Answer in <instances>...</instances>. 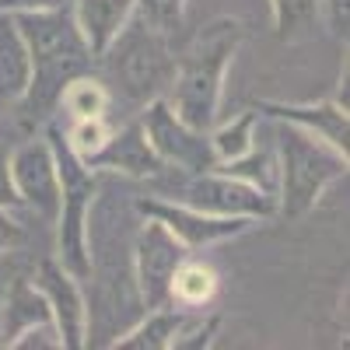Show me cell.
<instances>
[{
  "instance_id": "6da1fadb",
  "label": "cell",
  "mask_w": 350,
  "mask_h": 350,
  "mask_svg": "<svg viewBox=\"0 0 350 350\" xmlns=\"http://www.w3.org/2000/svg\"><path fill=\"white\" fill-rule=\"evenodd\" d=\"M245 42V25L239 18H214L193 36L189 49L175 60V74L168 84V105L179 120L196 130H207L221 116L224 74Z\"/></svg>"
},
{
  "instance_id": "7a4b0ae2",
  "label": "cell",
  "mask_w": 350,
  "mask_h": 350,
  "mask_svg": "<svg viewBox=\"0 0 350 350\" xmlns=\"http://www.w3.org/2000/svg\"><path fill=\"white\" fill-rule=\"evenodd\" d=\"M11 18L18 21L28 56H32V84L21 98V109L25 116H46L60 102V92L70 77L92 70L95 56L84 46L70 8L42 14H11Z\"/></svg>"
},
{
  "instance_id": "3957f363",
  "label": "cell",
  "mask_w": 350,
  "mask_h": 350,
  "mask_svg": "<svg viewBox=\"0 0 350 350\" xmlns=\"http://www.w3.org/2000/svg\"><path fill=\"white\" fill-rule=\"evenodd\" d=\"M280 123V120H277ZM277 168H280V183H277V217L298 221L319 207L323 193L347 175L350 154L336 151L333 144L323 137H315L295 123H280L277 133Z\"/></svg>"
},
{
  "instance_id": "277c9868",
  "label": "cell",
  "mask_w": 350,
  "mask_h": 350,
  "mask_svg": "<svg viewBox=\"0 0 350 350\" xmlns=\"http://www.w3.org/2000/svg\"><path fill=\"white\" fill-rule=\"evenodd\" d=\"M46 140L60 172V211H56V259L77 280L92 277V203L98 193L95 168H88L64 140V126L49 123Z\"/></svg>"
},
{
  "instance_id": "5b68a950",
  "label": "cell",
  "mask_w": 350,
  "mask_h": 350,
  "mask_svg": "<svg viewBox=\"0 0 350 350\" xmlns=\"http://www.w3.org/2000/svg\"><path fill=\"white\" fill-rule=\"evenodd\" d=\"M105 60L112 81L123 88V95L133 102H151L168 92L175 74V56L168 49V32L148 25L140 14L130 18V25L112 39V46L98 56Z\"/></svg>"
},
{
  "instance_id": "8992f818",
  "label": "cell",
  "mask_w": 350,
  "mask_h": 350,
  "mask_svg": "<svg viewBox=\"0 0 350 350\" xmlns=\"http://www.w3.org/2000/svg\"><path fill=\"white\" fill-rule=\"evenodd\" d=\"M168 200H179L186 207L221 214V217H252V221L277 217V196L262 193V189L235 179V175H228V172H217V168L189 172V179Z\"/></svg>"
},
{
  "instance_id": "52a82bcc",
  "label": "cell",
  "mask_w": 350,
  "mask_h": 350,
  "mask_svg": "<svg viewBox=\"0 0 350 350\" xmlns=\"http://www.w3.org/2000/svg\"><path fill=\"white\" fill-rule=\"evenodd\" d=\"M137 120H140L144 133H148L154 154L165 165H175L183 172H207V168L217 165L214 148H211V133L179 120L165 95L144 102V112L137 116Z\"/></svg>"
},
{
  "instance_id": "ba28073f",
  "label": "cell",
  "mask_w": 350,
  "mask_h": 350,
  "mask_svg": "<svg viewBox=\"0 0 350 350\" xmlns=\"http://www.w3.org/2000/svg\"><path fill=\"white\" fill-rule=\"evenodd\" d=\"M186 256H189V249L161 221L148 217L140 224L137 239H133V280H137V295H140L144 308L168 305L172 273Z\"/></svg>"
},
{
  "instance_id": "9c48e42d",
  "label": "cell",
  "mask_w": 350,
  "mask_h": 350,
  "mask_svg": "<svg viewBox=\"0 0 350 350\" xmlns=\"http://www.w3.org/2000/svg\"><path fill=\"white\" fill-rule=\"evenodd\" d=\"M137 211L144 217L161 221L189 252L221 245L228 239H239V235H245V231H252L259 224L252 217H221V214H207V211L186 207V203H179V200H158V196L137 200Z\"/></svg>"
},
{
  "instance_id": "30bf717a",
  "label": "cell",
  "mask_w": 350,
  "mask_h": 350,
  "mask_svg": "<svg viewBox=\"0 0 350 350\" xmlns=\"http://www.w3.org/2000/svg\"><path fill=\"white\" fill-rule=\"evenodd\" d=\"M11 175L14 189L21 196V207H32L46 221H56L60 211V172L49 140H25L18 151H11Z\"/></svg>"
},
{
  "instance_id": "8fae6325",
  "label": "cell",
  "mask_w": 350,
  "mask_h": 350,
  "mask_svg": "<svg viewBox=\"0 0 350 350\" xmlns=\"http://www.w3.org/2000/svg\"><path fill=\"white\" fill-rule=\"evenodd\" d=\"M36 287L42 291V298L49 301L53 312V323L60 329L64 350H84L88 347V301H84V291L81 280L64 270L60 259H42Z\"/></svg>"
},
{
  "instance_id": "7c38bea8",
  "label": "cell",
  "mask_w": 350,
  "mask_h": 350,
  "mask_svg": "<svg viewBox=\"0 0 350 350\" xmlns=\"http://www.w3.org/2000/svg\"><path fill=\"white\" fill-rule=\"evenodd\" d=\"M259 116H270L280 123H295L315 137H323L326 144H333L336 151L350 154V120L347 109H340L333 98L323 102H256Z\"/></svg>"
},
{
  "instance_id": "4fadbf2b",
  "label": "cell",
  "mask_w": 350,
  "mask_h": 350,
  "mask_svg": "<svg viewBox=\"0 0 350 350\" xmlns=\"http://www.w3.org/2000/svg\"><path fill=\"white\" fill-rule=\"evenodd\" d=\"M88 168L95 172H123V175H137V179H151V175H161L168 165L154 154L148 133H144L140 120L126 123L123 130H112L105 148L92 158L84 161Z\"/></svg>"
},
{
  "instance_id": "5bb4252c",
  "label": "cell",
  "mask_w": 350,
  "mask_h": 350,
  "mask_svg": "<svg viewBox=\"0 0 350 350\" xmlns=\"http://www.w3.org/2000/svg\"><path fill=\"white\" fill-rule=\"evenodd\" d=\"M74 25L84 39V46L92 49V56H98L112 46V39L130 25V18L137 14V0H74L70 4Z\"/></svg>"
},
{
  "instance_id": "9a60e30c",
  "label": "cell",
  "mask_w": 350,
  "mask_h": 350,
  "mask_svg": "<svg viewBox=\"0 0 350 350\" xmlns=\"http://www.w3.org/2000/svg\"><path fill=\"white\" fill-rule=\"evenodd\" d=\"M32 84V56L11 14L0 11V102H21Z\"/></svg>"
},
{
  "instance_id": "2e32d148",
  "label": "cell",
  "mask_w": 350,
  "mask_h": 350,
  "mask_svg": "<svg viewBox=\"0 0 350 350\" xmlns=\"http://www.w3.org/2000/svg\"><path fill=\"white\" fill-rule=\"evenodd\" d=\"M221 291V273L211 267L207 259H196L193 252L175 267L172 273V284H168V305L175 308H186V312H196V308H207Z\"/></svg>"
},
{
  "instance_id": "e0dca14e",
  "label": "cell",
  "mask_w": 350,
  "mask_h": 350,
  "mask_svg": "<svg viewBox=\"0 0 350 350\" xmlns=\"http://www.w3.org/2000/svg\"><path fill=\"white\" fill-rule=\"evenodd\" d=\"M39 323H53V312H49V301L42 298V291L18 277L8 291V301H4V312H0V336H4V347L21 336L25 329H32Z\"/></svg>"
},
{
  "instance_id": "ac0fdd59",
  "label": "cell",
  "mask_w": 350,
  "mask_h": 350,
  "mask_svg": "<svg viewBox=\"0 0 350 350\" xmlns=\"http://www.w3.org/2000/svg\"><path fill=\"white\" fill-rule=\"evenodd\" d=\"M183 319H186V308H175V305L148 308V315L137 326L120 333L109 347L112 350H172V340L179 333Z\"/></svg>"
},
{
  "instance_id": "d6986e66",
  "label": "cell",
  "mask_w": 350,
  "mask_h": 350,
  "mask_svg": "<svg viewBox=\"0 0 350 350\" xmlns=\"http://www.w3.org/2000/svg\"><path fill=\"white\" fill-rule=\"evenodd\" d=\"M56 105H64L70 120H88V116H105L109 105H112V92L92 74H77L64 84V92H60V102Z\"/></svg>"
},
{
  "instance_id": "ffe728a7",
  "label": "cell",
  "mask_w": 350,
  "mask_h": 350,
  "mask_svg": "<svg viewBox=\"0 0 350 350\" xmlns=\"http://www.w3.org/2000/svg\"><path fill=\"white\" fill-rule=\"evenodd\" d=\"M256 123H259V112L245 109L231 123H221V126L214 123L211 126V148H214L217 165L221 161H235V158H242V154H249L256 148Z\"/></svg>"
},
{
  "instance_id": "44dd1931",
  "label": "cell",
  "mask_w": 350,
  "mask_h": 350,
  "mask_svg": "<svg viewBox=\"0 0 350 350\" xmlns=\"http://www.w3.org/2000/svg\"><path fill=\"white\" fill-rule=\"evenodd\" d=\"M214 168L235 175V179H242V183H249V186H256V189H262V193H270V196H277L280 168H277V158H273L270 151L252 148L249 154H242V158H235V161H221V165H214Z\"/></svg>"
},
{
  "instance_id": "7402d4cb",
  "label": "cell",
  "mask_w": 350,
  "mask_h": 350,
  "mask_svg": "<svg viewBox=\"0 0 350 350\" xmlns=\"http://www.w3.org/2000/svg\"><path fill=\"white\" fill-rule=\"evenodd\" d=\"M270 11H273V32L280 42L305 39L319 21L315 0H270Z\"/></svg>"
},
{
  "instance_id": "603a6c76",
  "label": "cell",
  "mask_w": 350,
  "mask_h": 350,
  "mask_svg": "<svg viewBox=\"0 0 350 350\" xmlns=\"http://www.w3.org/2000/svg\"><path fill=\"white\" fill-rule=\"evenodd\" d=\"M109 133H112V126L105 116H88V120H70V126L64 130V140L81 161H92L105 148Z\"/></svg>"
},
{
  "instance_id": "cb8c5ba5",
  "label": "cell",
  "mask_w": 350,
  "mask_h": 350,
  "mask_svg": "<svg viewBox=\"0 0 350 350\" xmlns=\"http://www.w3.org/2000/svg\"><path fill=\"white\" fill-rule=\"evenodd\" d=\"M217 329H221L217 312H203V308L186 312L179 333H175V340H172V350H207L214 343Z\"/></svg>"
},
{
  "instance_id": "d4e9b609",
  "label": "cell",
  "mask_w": 350,
  "mask_h": 350,
  "mask_svg": "<svg viewBox=\"0 0 350 350\" xmlns=\"http://www.w3.org/2000/svg\"><path fill=\"white\" fill-rule=\"evenodd\" d=\"M186 4L189 0H137V14L161 32H172V28L183 25Z\"/></svg>"
},
{
  "instance_id": "484cf974",
  "label": "cell",
  "mask_w": 350,
  "mask_h": 350,
  "mask_svg": "<svg viewBox=\"0 0 350 350\" xmlns=\"http://www.w3.org/2000/svg\"><path fill=\"white\" fill-rule=\"evenodd\" d=\"M8 347L11 350H64V340H60L56 323H39L32 329H25L21 336H14Z\"/></svg>"
},
{
  "instance_id": "4316f807",
  "label": "cell",
  "mask_w": 350,
  "mask_h": 350,
  "mask_svg": "<svg viewBox=\"0 0 350 350\" xmlns=\"http://www.w3.org/2000/svg\"><path fill=\"white\" fill-rule=\"evenodd\" d=\"M319 4V18L326 21V28L336 39H347L350 28V0H315Z\"/></svg>"
},
{
  "instance_id": "83f0119b",
  "label": "cell",
  "mask_w": 350,
  "mask_h": 350,
  "mask_svg": "<svg viewBox=\"0 0 350 350\" xmlns=\"http://www.w3.org/2000/svg\"><path fill=\"white\" fill-rule=\"evenodd\" d=\"M0 207L4 211H18L21 196L14 189V175H11V151L0 148Z\"/></svg>"
},
{
  "instance_id": "f1b7e54d",
  "label": "cell",
  "mask_w": 350,
  "mask_h": 350,
  "mask_svg": "<svg viewBox=\"0 0 350 350\" xmlns=\"http://www.w3.org/2000/svg\"><path fill=\"white\" fill-rule=\"evenodd\" d=\"M74 0H0L4 14H42V11H64Z\"/></svg>"
},
{
  "instance_id": "f546056e",
  "label": "cell",
  "mask_w": 350,
  "mask_h": 350,
  "mask_svg": "<svg viewBox=\"0 0 350 350\" xmlns=\"http://www.w3.org/2000/svg\"><path fill=\"white\" fill-rule=\"evenodd\" d=\"M21 242V224L11 217V211L0 207V252H8Z\"/></svg>"
},
{
  "instance_id": "4dcf8cb0",
  "label": "cell",
  "mask_w": 350,
  "mask_h": 350,
  "mask_svg": "<svg viewBox=\"0 0 350 350\" xmlns=\"http://www.w3.org/2000/svg\"><path fill=\"white\" fill-rule=\"evenodd\" d=\"M340 109H347V60H343V67H340V81H336V92L329 95Z\"/></svg>"
}]
</instances>
